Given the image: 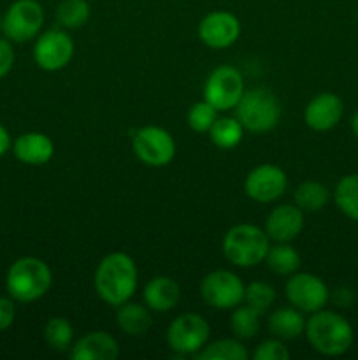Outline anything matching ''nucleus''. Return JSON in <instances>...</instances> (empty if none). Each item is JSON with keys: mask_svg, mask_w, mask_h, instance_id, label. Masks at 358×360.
I'll use <instances>...</instances> for the list:
<instances>
[{"mask_svg": "<svg viewBox=\"0 0 358 360\" xmlns=\"http://www.w3.org/2000/svg\"><path fill=\"white\" fill-rule=\"evenodd\" d=\"M137 266L130 255L112 252L98 262L95 271V290L98 297L111 306H121L130 301L137 290Z\"/></svg>", "mask_w": 358, "mask_h": 360, "instance_id": "1", "label": "nucleus"}, {"mask_svg": "<svg viewBox=\"0 0 358 360\" xmlns=\"http://www.w3.org/2000/svg\"><path fill=\"white\" fill-rule=\"evenodd\" d=\"M304 333L309 345L325 357L344 355L354 340L351 323L343 315L329 309L311 313V319L305 320Z\"/></svg>", "mask_w": 358, "mask_h": 360, "instance_id": "2", "label": "nucleus"}, {"mask_svg": "<svg viewBox=\"0 0 358 360\" xmlns=\"http://www.w3.org/2000/svg\"><path fill=\"white\" fill-rule=\"evenodd\" d=\"M7 292L18 302H34L44 297L53 285V273L37 257L18 259L7 271Z\"/></svg>", "mask_w": 358, "mask_h": 360, "instance_id": "3", "label": "nucleus"}, {"mask_svg": "<svg viewBox=\"0 0 358 360\" xmlns=\"http://www.w3.org/2000/svg\"><path fill=\"white\" fill-rule=\"evenodd\" d=\"M270 248V239L263 229L253 224H239L232 227L225 234L223 255L232 266L242 267H255L265 260L267 252Z\"/></svg>", "mask_w": 358, "mask_h": 360, "instance_id": "4", "label": "nucleus"}, {"mask_svg": "<svg viewBox=\"0 0 358 360\" xmlns=\"http://www.w3.org/2000/svg\"><path fill=\"white\" fill-rule=\"evenodd\" d=\"M235 118L249 132H269L279 123L281 104L276 95L267 88H251L244 91L235 105Z\"/></svg>", "mask_w": 358, "mask_h": 360, "instance_id": "5", "label": "nucleus"}, {"mask_svg": "<svg viewBox=\"0 0 358 360\" xmlns=\"http://www.w3.org/2000/svg\"><path fill=\"white\" fill-rule=\"evenodd\" d=\"M211 327L199 313H183L171 322L167 329V343L171 350L181 355H195L209 340Z\"/></svg>", "mask_w": 358, "mask_h": 360, "instance_id": "6", "label": "nucleus"}, {"mask_svg": "<svg viewBox=\"0 0 358 360\" xmlns=\"http://www.w3.org/2000/svg\"><path fill=\"white\" fill-rule=\"evenodd\" d=\"M244 77L235 67L220 65L209 74L204 84V101L209 102L218 111L235 109L244 95Z\"/></svg>", "mask_w": 358, "mask_h": 360, "instance_id": "7", "label": "nucleus"}, {"mask_svg": "<svg viewBox=\"0 0 358 360\" xmlns=\"http://www.w3.org/2000/svg\"><path fill=\"white\" fill-rule=\"evenodd\" d=\"M132 148L135 157L150 167H165L175 157V141L165 129L147 125L133 134Z\"/></svg>", "mask_w": 358, "mask_h": 360, "instance_id": "8", "label": "nucleus"}, {"mask_svg": "<svg viewBox=\"0 0 358 360\" xmlns=\"http://www.w3.org/2000/svg\"><path fill=\"white\" fill-rule=\"evenodd\" d=\"M44 25V9L37 0H16L2 18V30L14 42H28L37 37Z\"/></svg>", "mask_w": 358, "mask_h": 360, "instance_id": "9", "label": "nucleus"}, {"mask_svg": "<svg viewBox=\"0 0 358 360\" xmlns=\"http://www.w3.org/2000/svg\"><path fill=\"white\" fill-rule=\"evenodd\" d=\"M244 288L241 278L227 269H216L206 274L200 283L202 299L214 309H234L244 302Z\"/></svg>", "mask_w": 358, "mask_h": 360, "instance_id": "10", "label": "nucleus"}, {"mask_svg": "<svg viewBox=\"0 0 358 360\" xmlns=\"http://www.w3.org/2000/svg\"><path fill=\"white\" fill-rule=\"evenodd\" d=\"M288 302L302 313H316L330 301V290L325 281L312 273H293L284 287Z\"/></svg>", "mask_w": 358, "mask_h": 360, "instance_id": "11", "label": "nucleus"}, {"mask_svg": "<svg viewBox=\"0 0 358 360\" xmlns=\"http://www.w3.org/2000/svg\"><path fill=\"white\" fill-rule=\"evenodd\" d=\"M74 56V42L63 30H48L35 41L34 60L42 70L56 72L69 65Z\"/></svg>", "mask_w": 358, "mask_h": 360, "instance_id": "12", "label": "nucleus"}, {"mask_svg": "<svg viewBox=\"0 0 358 360\" xmlns=\"http://www.w3.org/2000/svg\"><path fill=\"white\" fill-rule=\"evenodd\" d=\"M288 188V178L281 167L274 164L256 165L249 174L246 176L244 192L249 199L256 202H274Z\"/></svg>", "mask_w": 358, "mask_h": 360, "instance_id": "13", "label": "nucleus"}, {"mask_svg": "<svg viewBox=\"0 0 358 360\" xmlns=\"http://www.w3.org/2000/svg\"><path fill=\"white\" fill-rule=\"evenodd\" d=\"M241 35V21L228 11H213L199 23V37L207 48H230Z\"/></svg>", "mask_w": 358, "mask_h": 360, "instance_id": "14", "label": "nucleus"}, {"mask_svg": "<svg viewBox=\"0 0 358 360\" xmlns=\"http://www.w3.org/2000/svg\"><path fill=\"white\" fill-rule=\"evenodd\" d=\"M344 115V104L339 95L323 91L309 101L304 111L305 125L316 132H326L339 125Z\"/></svg>", "mask_w": 358, "mask_h": 360, "instance_id": "15", "label": "nucleus"}, {"mask_svg": "<svg viewBox=\"0 0 358 360\" xmlns=\"http://www.w3.org/2000/svg\"><path fill=\"white\" fill-rule=\"evenodd\" d=\"M304 229V211L295 204H281L274 207L265 221V232L272 243H290Z\"/></svg>", "mask_w": 358, "mask_h": 360, "instance_id": "16", "label": "nucleus"}, {"mask_svg": "<svg viewBox=\"0 0 358 360\" xmlns=\"http://www.w3.org/2000/svg\"><path fill=\"white\" fill-rule=\"evenodd\" d=\"M119 355L118 341L104 330L84 334L70 348L72 360H114Z\"/></svg>", "mask_w": 358, "mask_h": 360, "instance_id": "17", "label": "nucleus"}, {"mask_svg": "<svg viewBox=\"0 0 358 360\" xmlns=\"http://www.w3.org/2000/svg\"><path fill=\"white\" fill-rule=\"evenodd\" d=\"M14 155L27 165H44L55 155V144L46 134L27 132L14 141Z\"/></svg>", "mask_w": 358, "mask_h": 360, "instance_id": "18", "label": "nucleus"}, {"mask_svg": "<svg viewBox=\"0 0 358 360\" xmlns=\"http://www.w3.org/2000/svg\"><path fill=\"white\" fill-rule=\"evenodd\" d=\"M144 304L157 313L171 311L181 299V287L168 276H157L144 287Z\"/></svg>", "mask_w": 358, "mask_h": 360, "instance_id": "19", "label": "nucleus"}, {"mask_svg": "<svg viewBox=\"0 0 358 360\" xmlns=\"http://www.w3.org/2000/svg\"><path fill=\"white\" fill-rule=\"evenodd\" d=\"M269 333L281 341L295 340L305 330L304 313L297 308H277L267 320Z\"/></svg>", "mask_w": 358, "mask_h": 360, "instance_id": "20", "label": "nucleus"}, {"mask_svg": "<svg viewBox=\"0 0 358 360\" xmlns=\"http://www.w3.org/2000/svg\"><path fill=\"white\" fill-rule=\"evenodd\" d=\"M118 327L128 336H144L153 326L151 319V309L146 304L139 302H123L118 306V315H116Z\"/></svg>", "mask_w": 358, "mask_h": 360, "instance_id": "21", "label": "nucleus"}, {"mask_svg": "<svg viewBox=\"0 0 358 360\" xmlns=\"http://www.w3.org/2000/svg\"><path fill=\"white\" fill-rule=\"evenodd\" d=\"M265 262L274 274L291 276L300 267V255L290 243H274L267 252Z\"/></svg>", "mask_w": 358, "mask_h": 360, "instance_id": "22", "label": "nucleus"}, {"mask_svg": "<svg viewBox=\"0 0 358 360\" xmlns=\"http://www.w3.org/2000/svg\"><path fill=\"white\" fill-rule=\"evenodd\" d=\"M244 132V127L241 125L237 118H230V116H221L220 118L218 116V120L207 134H209L214 146H218L220 150H232V148L241 144Z\"/></svg>", "mask_w": 358, "mask_h": 360, "instance_id": "23", "label": "nucleus"}, {"mask_svg": "<svg viewBox=\"0 0 358 360\" xmlns=\"http://www.w3.org/2000/svg\"><path fill=\"white\" fill-rule=\"evenodd\" d=\"M333 200L340 213L358 224V174H347L339 179L333 190Z\"/></svg>", "mask_w": 358, "mask_h": 360, "instance_id": "24", "label": "nucleus"}, {"mask_svg": "<svg viewBox=\"0 0 358 360\" xmlns=\"http://www.w3.org/2000/svg\"><path fill=\"white\" fill-rule=\"evenodd\" d=\"M330 190L319 181H304L295 190V204L304 213H316L329 204Z\"/></svg>", "mask_w": 358, "mask_h": 360, "instance_id": "25", "label": "nucleus"}, {"mask_svg": "<svg viewBox=\"0 0 358 360\" xmlns=\"http://www.w3.org/2000/svg\"><path fill=\"white\" fill-rule=\"evenodd\" d=\"M262 313L251 306H237L230 316V329L237 340H253L262 327Z\"/></svg>", "mask_w": 358, "mask_h": 360, "instance_id": "26", "label": "nucleus"}, {"mask_svg": "<svg viewBox=\"0 0 358 360\" xmlns=\"http://www.w3.org/2000/svg\"><path fill=\"white\" fill-rule=\"evenodd\" d=\"M193 357L200 360H246L249 352L239 340H220L204 347Z\"/></svg>", "mask_w": 358, "mask_h": 360, "instance_id": "27", "label": "nucleus"}, {"mask_svg": "<svg viewBox=\"0 0 358 360\" xmlns=\"http://www.w3.org/2000/svg\"><path fill=\"white\" fill-rule=\"evenodd\" d=\"M91 7L86 0H62L56 9V20L62 27L76 30L90 21Z\"/></svg>", "mask_w": 358, "mask_h": 360, "instance_id": "28", "label": "nucleus"}, {"mask_svg": "<svg viewBox=\"0 0 358 360\" xmlns=\"http://www.w3.org/2000/svg\"><path fill=\"white\" fill-rule=\"evenodd\" d=\"M44 340L51 350L67 352L69 348H72V323L63 316H55V319L48 320L44 327Z\"/></svg>", "mask_w": 358, "mask_h": 360, "instance_id": "29", "label": "nucleus"}, {"mask_svg": "<svg viewBox=\"0 0 358 360\" xmlns=\"http://www.w3.org/2000/svg\"><path fill=\"white\" fill-rule=\"evenodd\" d=\"M276 301V288L267 281H251L244 288V304L260 313H265Z\"/></svg>", "mask_w": 358, "mask_h": 360, "instance_id": "30", "label": "nucleus"}, {"mask_svg": "<svg viewBox=\"0 0 358 360\" xmlns=\"http://www.w3.org/2000/svg\"><path fill=\"white\" fill-rule=\"evenodd\" d=\"M218 112L220 111L214 105H211L207 101L197 102V104H193L190 108L188 115H186V122H188V127L193 132L206 134L209 132L211 127L218 120Z\"/></svg>", "mask_w": 358, "mask_h": 360, "instance_id": "31", "label": "nucleus"}, {"mask_svg": "<svg viewBox=\"0 0 358 360\" xmlns=\"http://www.w3.org/2000/svg\"><path fill=\"white\" fill-rule=\"evenodd\" d=\"M253 359L255 360H288L290 359V350L286 345L281 340L274 338V340H265L256 347L253 352Z\"/></svg>", "mask_w": 358, "mask_h": 360, "instance_id": "32", "label": "nucleus"}, {"mask_svg": "<svg viewBox=\"0 0 358 360\" xmlns=\"http://www.w3.org/2000/svg\"><path fill=\"white\" fill-rule=\"evenodd\" d=\"M14 65V49L9 41L0 39V79L11 72Z\"/></svg>", "mask_w": 358, "mask_h": 360, "instance_id": "33", "label": "nucleus"}, {"mask_svg": "<svg viewBox=\"0 0 358 360\" xmlns=\"http://www.w3.org/2000/svg\"><path fill=\"white\" fill-rule=\"evenodd\" d=\"M14 316H16L14 302L7 297H0V330L9 329L14 322Z\"/></svg>", "mask_w": 358, "mask_h": 360, "instance_id": "34", "label": "nucleus"}, {"mask_svg": "<svg viewBox=\"0 0 358 360\" xmlns=\"http://www.w3.org/2000/svg\"><path fill=\"white\" fill-rule=\"evenodd\" d=\"M330 299H332V301L336 302V306H339V308H350V306L354 302V294L351 292V288L339 287L333 290V294L330 295Z\"/></svg>", "mask_w": 358, "mask_h": 360, "instance_id": "35", "label": "nucleus"}, {"mask_svg": "<svg viewBox=\"0 0 358 360\" xmlns=\"http://www.w3.org/2000/svg\"><path fill=\"white\" fill-rule=\"evenodd\" d=\"M11 148V137L9 132L4 129V125H0V157L7 153V150Z\"/></svg>", "mask_w": 358, "mask_h": 360, "instance_id": "36", "label": "nucleus"}, {"mask_svg": "<svg viewBox=\"0 0 358 360\" xmlns=\"http://www.w3.org/2000/svg\"><path fill=\"white\" fill-rule=\"evenodd\" d=\"M351 130H353L354 137H357V139H358V111L354 112L353 118H351Z\"/></svg>", "mask_w": 358, "mask_h": 360, "instance_id": "37", "label": "nucleus"}, {"mask_svg": "<svg viewBox=\"0 0 358 360\" xmlns=\"http://www.w3.org/2000/svg\"><path fill=\"white\" fill-rule=\"evenodd\" d=\"M0 30H2V18H0Z\"/></svg>", "mask_w": 358, "mask_h": 360, "instance_id": "38", "label": "nucleus"}]
</instances>
